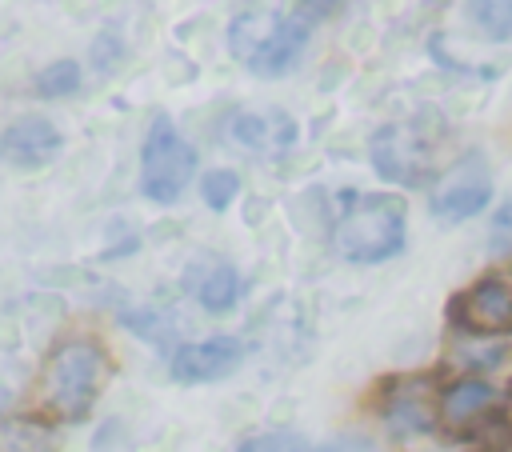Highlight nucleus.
Listing matches in <instances>:
<instances>
[{
    "label": "nucleus",
    "instance_id": "nucleus-1",
    "mask_svg": "<svg viewBox=\"0 0 512 452\" xmlns=\"http://www.w3.org/2000/svg\"><path fill=\"white\" fill-rule=\"evenodd\" d=\"M108 380V356L96 340H64L36 376V408L52 420H80Z\"/></svg>",
    "mask_w": 512,
    "mask_h": 452
},
{
    "label": "nucleus",
    "instance_id": "nucleus-2",
    "mask_svg": "<svg viewBox=\"0 0 512 452\" xmlns=\"http://www.w3.org/2000/svg\"><path fill=\"white\" fill-rule=\"evenodd\" d=\"M336 248L352 264H376L404 248V200L400 196H356L336 224Z\"/></svg>",
    "mask_w": 512,
    "mask_h": 452
},
{
    "label": "nucleus",
    "instance_id": "nucleus-3",
    "mask_svg": "<svg viewBox=\"0 0 512 452\" xmlns=\"http://www.w3.org/2000/svg\"><path fill=\"white\" fill-rule=\"evenodd\" d=\"M308 28L296 16H272V12H244L228 24V44L240 64H248L260 76H280L300 52H304Z\"/></svg>",
    "mask_w": 512,
    "mask_h": 452
},
{
    "label": "nucleus",
    "instance_id": "nucleus-4",
    "mask_svg": "<svg viewBox=\"0 0 512 452\" xmlns=\"http://www.w3.org/2000/svg\"><path fill=\"white\" fill-rule=\"evenodd\" d=\"M196 172V152L192 144L172 128L168 116H156L148 136H144V152H140V188L144 196L160 200V204H172L184 184L192 180Z\"/></svg>",
    "mask_w": 512,
    "mask_h": 452
},
{
    "label": "nucleus",
    "instance_id": "nucleus-5",
    "mask_svg": "<svg viewBox=\"0 0 512 452\" xmlns=\"http://www.w3.org/2000/svg\"><path fill=\"white\" fill-rule=\"evenodd\" d=\"M492 196V176L480 152H464L432 188V212L448 224L476 216Z\"/></svg>",
    "mask_w": 512,
    "mask_h": 452
},
{
    "label": "nucleus",
    "instance_id": "nucleus-6",
    "mask_svg": "<svg viewBox=\"0 0 512 452\" xmlns=\"http://www.w3.org/2000/svg\"><path fill=\"white\" fill-rule=\"evenodd\" d=\"M372 164L384 180L420 184L432 164V140H424L416 124H388L372 136Z\"/></svg>",
    "mask_w": 512,
    "mask_h": 452
},
{
    "label": "nucleus",
    "instance_id": "nucleus-7",
    "mask_svg": "<svg viewBox=\"0 0 512 452\" xmlns=\"http://www.w3.org/2000/svg\"><path fill=\"white\" fill-rule=\"evenodd\" d=\"M380 416L396 436H420L436 424L440 400L428 380H392L380 400Z\"/></svg>",
    "mask_w": 512,
    "mask_h": 452
},
{
    "label": "nucleus",
    "instance_id": "nucleus-8",
    "mask_svg": "<svg viewBox=\"0 0 512 452\" xmlns=\"http://www.w3.org/2000/svg\"><path fill=\"white\" fill-rule=\"evenodd\" d=\"M456 320L468 328V332H480V336H504L512 332V284L504 280H480L472 284L460 300H456Z\"/></svg>",
    "mask_w": 512,
    "mask_h": 452
},
{
    "label": "nucleus",
    "instance_id": "nucleus-9",
    "mask_svg": "<svg viewBox=\"0 0 512 452\" xmlns=\"http://www.w3.org/2000/svg\"><path fill=\"white\" fill-rule=\"evenodd\" d=\"M244 348L236 336H208L196 344H184L172 356V376L184 384H204V380H220L240 364Z\"/></svg>",
    "mask_w": 512,
    "mask_h": 452
},
{
    "label": "nucleus",
    "instance_id": "nucleus-10",
    "mask_svg": "<svg viewBox=\"0 0 512 452\" xmlns=\"http://www.w3.org/2000/svg\"><path fill=\"white\" fill-rule=\"evenodd\" d=\"M60 152V132L44 116H20L4 128V160L12 168H36L48 164Z\"/></svg>",
    "mask_w": 512,
    "mask_h": 452
},
{
    "label": "nucleus",
    "instance_id": "nucleus-11",
    "mask_svg": "<svg viewBox=\"0 0 512 452\" xmlns=\"http://www.w3.org/2000/svg\"><path fill=\"white\" fill-rule=\"evenodd\" d=\"M232 132H236V140H240L244 148H252V152H284V148H292V140H296V124H292V116L280 112V108L248 112V116H240V120L232 124Z\"/></svg>",
    "mask_w": 512,
    "mask_h": 452
},
{
    "label": "nucleus",
    "instance_id": "nucleus-12",
    "mask_svg": "<svg viewBox=\"0 0 512 452\" xmlns=\"http://www.w3.org/2000/svg\"><path fill=\"white\" fill-rule=\"evenodd\" d=\"M492 404H496V388L488 380H480V376H468V380H456L448 392H440V420L448 428H468Z\"/></svg>",
    "mask_w": 512,
    "mask_h": 452
},
{
    "label": "nucleus",
    "instance_id": "nucleus-13",
    "mask_svg": "<svg viewBox=\"0 0 512 452\" xmlns=\"http://www.w3.org/2000/svg\"><path fill=\"white\" fill-rule=\"evenodd\" d=\"M240 296V280H236V268L232 264H212L200 280H196V300L208 308V312H228Z\"/></svg>",
    "mask_w": 512,
    "mask_h": 452
},
{
    "label": "nucleus",
    "instance_id": "nucleus-14",
    "mask_svg": "<svg viewBox=\"0 0 512 452\" xmlns=\"http://www.w3.org/2000/svg\"><path fill=\"white\" fill-rule=\"evenodd\" d=\"M0 452H52V440H48L44 424H32V420H4Z\"/></svg>",
    "mask_w": 512,
    "mask_h": 452
},
{
    "label": "nucleus",
    "instance_id": "nucleus-15",
    "mask_svg": "<svg viewBox=\"0 0 512 452\" xmlns=\"http://www.w3.org/2000/svg\"><path fill=\"white\" fill-rule=\"evenodd\" d=\"M468 16L492 40H512V0H468Z\"/></svg>",
    "mask_w": 512,
    "mask_h": 452
},
{
    "label": "nucleus",
    "instance_id": "nucleus-16",
    "mask_svg": "<svg viewBox=\"0 0 512 452\" xmlns=\"http://www.w3.org/2000/svg\"><path fill=\"white\" fill-rule=\"evenodd\" d=\"M236 192H240V176L228 172V168H216V172H208V176L200 180V196H204V204L216 208V212H224V208L236 200Z\"/></svg>",
    "mask_w": 512,
    "mask_h": 452
},
{
    "label": "nucleus",
    "instance_id": "nucleus-17",
    "mask_svg": "<svg viewBox=\"0 0 512 452\" xmlns=\"http://www.w3.org/2000/svg\"><path fill=\"white\" fill-rule=\"evenodd\" d=\"M76 84H80V68L72 60H56L36 76L40 96H64V92H76Z\"/></svg>",
    "mask_w": 512,
    "mask_h": 452
},
{
    "label": "nucleus",
    "instance_id": "nucleus-18",
    "mask_svg": "<svg viewBox=\"0 0 512 452\" xmlns=\"http://www.w3.org/2000/svg\"><path fill=\"white\" fill-rule=\"evenodd\" d=\"M236 452H312V444L296 432H260V436H248Z\"/></svg>",
    "mask_w": 512,
    "mask_h": 452
},
{
    "label": "nucleus",
    "instance_id": "nucleus-19",
    "mask_svg": "<svg viewBox=\"0 0 512 452\" xmlns=\"http://www.w3.org/2000/svg\"><path fill=\"white\" fill-rule=\"evenodd\" d=\"M488 252L492 256H512V200L488 224Z\"/></svg>",
    "mask_w": 512,
    "mask_h": 452
},
{
    "label": "nucleus",
    "instance_id": "nucleus-20",
    "mask_svg": "<svg viewBox=\"0 0 512 452\" xmlns=\"http://www.w3.org/2000/svg\"><path fill=\"white\" fill-rule=\"evenodd\" d=\"M336 8H340V0H296L300 20H320V16H332Z\"/></svg>",
    "mask_w": 512,
    "mask_h": 452
}]
</instances>
